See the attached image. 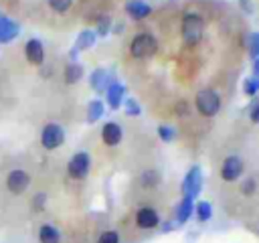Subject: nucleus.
I'll list each match as a JSON object with an SVG mask.
<instances>
[{"mask_svg": "<svg viewBox=\"0 0 259 243\" xmlns=\"http://www.w3.org/2000/svg\"><path fill=\"white\" fill-rule=\"evenodd\" d=\"M204 32V22L196 12H184L182 16V38L188 47H194L200 43Z\"/></svg>", "mask_w": 259, "mask_h": 243, "instance_id": "obj_1", "label": "nucleus"}, {"mask_svg": "<svg viewBox=\"0 0 259 243\" xmlns=\"http://www.w3.org/2000/svg\"><path fill=\"white\" fill-rule=\"evenodd\" d=\"M196 109H198L202 115H206V117L217 115L219 109H221V99H219V95H217L212 89H200V91L196 93Z\"/></svg>", "mask_w": 259, "mask_h": 243, "instance_id": "obj_2", "label": "nucleus"}, {"mask_svg": "<svg viewBox=\"0 0 259 243\" xmlns=\"http://www.w3.org/2000/svg\"><path fill=\"white\" fill-rule=\"evenodd\" d=\"M156 49H158L156 38L152 34H146V32L144 34H138L132 40V45H130V53L136 59H148V57H152L156 53Z\"/></svg>", "mask_w": 259, "mask_h": 243, "instance_id": "obj_3", "label": "nucleus"}, {"mask_svg": "<svg viewBox=\"0 0 259 243\" xmlns=\"http://www.w3.org/2000/svg\"><path fill=\"white\" fill-rule=\"evenodd\" d=\"M89 166H91L89 154H87V152H77V154H73V158L69 160L67 172H69L71 178L81 180V178H85V176L89 174Z\"/></svg>", "mask_w": 259, "mask_h": 243, "instance_id": "obj_4", "label": "nucleus"}, {"mask_svg": "<svg viewBox=\"0 0 259 243\" xmlns=\"http://www.w3.org/2000/svg\"><path fill=\"white\" fill-rule=\"evenodd\" d=\"M200 188H202V170H200V166H192L182 180V194L186 198L194 200V196H198Z\"/></svg>", "mask_w": 259, "mask_h": 243, "instance_id": "obj_5", "label": "nucleus"}, {"mask_svg": "<svg viewBox=\"0 0 259 243\" xmlns=\"http://www.w3.org/2000/svg\"><path fill=\"white\" fill-rule=\"evenodd\" d=\"M65 142V130L59 124H47L40 134V144L47 150H55Z\"/></svg>", "mask_w": 259, "mask_h": 243, "instance_id": "obj_6", "label": "nucleus"}, {"mask_svg": "<svg viewBox=\"0 0 259 243\" xmlns=\"http://www.w3.org/2000/svg\"><path fill=\"white\" fill-rule=\"evenodd\" d=\"M111 83H115V71L113 69H95L91 73V77H89V85L97 93L107 91V87Z\"/></svg>", "mask_w": 259, "mask_h": 243, "instance_id": "obj_7", "label": "nucleus"}, {"mask_svg": "<svg viewBox=\"0 0 259 243\" xmlns=\"http://www.w3.org/2000/svg\"><path fill=\"white\" fill-rule=\"evenodd\" d=\"M243 168H245V164L239 156H227L223 160V166H221V176H223V180L233 182L243 174Z\"/></svg>", "mask_w": 259, "mask_h": 243, "instance_id": "obj_8", "label": "nucleus"}, {"mask_svg": "<svg viewBox=\"0 0 259 243\" xmlns=\"http://www.w3.org/2000/svg\"><path fill=\"white\" fill-rule=\"evenodd\" d=\"M28 184H30V176L24 170H18V168L12 170L8 174V178H6V186H8V190L12 194H22L28 188Z\"/></svg>", "mask_w": 259, "mask_h": 243, "instance_id": "obj_9", "label": "nucleus"}, {"mask_svg": "<svg viewBox=\"0 0 259 243\" xmlns=\"http://www.w3.org/2000/svg\"><path fill=\"white\" fill-rule=\"evenodd\" d=\"M136 223H138V227H142V229H154V227H158L160 217H158V213H156L152 207H142V209L136 213Z\"/></svg>", "mask_w": 259, "mask_h": 243, "instance_id": "obj_10", "label": "nucleus"}, {"mask_svg": "<svg viewBox=\"0 0 259 243\" xmlns=\"http://www.w3.org/2000/svg\"><path fill=\"white\" fill-rule=\"evenodd\" d=\"M24 53H26V59L28 63L32 65H42L45 61V49H42V43L38 38H30L24 47Z\"/></svg>", "mask_w": 259, "mask_h": 243, "instance_id": "obj_11", "label": "nucleus"}, {"mask_svg": "<svg viewBox=\"0 0 259 243\" xmlns=\"http://www.w3.org/2000/svg\"><path fill=\"white\" fill-rule=\"evenodd\" d=\"M101 140L107 146H117L121 142V126L115 124V122H107L101 130Z\"/></svg>", "mask_w": 259, "mask_h": 243, "instance_id": "obj_12", "label": "nucleus"}, {"mask_svg": "<svg viewBox=\"0 0 259 243\" xmlns=\"http://www.w3.org/2000/svg\"><path fill=\"white\" fill-rule=\"evenodd\" d=\"M125 10H127V14L132 18L142 20V18H146L152 12V6L148 2H144V0H127L125 2Z\"/></svg>", "mask_w": 259, "mask_h": 243, "instance_id": "obj_13", "label": "nucleus"}, {"mask_svg": "<svg viewBox=\"0 0 259 243\" xmlns=\"http://www.w3.org/2000/svg\"><path fill=\"white\" fill-rule=\"evenodd\" d=\"M95 38H97L95 30H89V28L81 30V32H79V36H77V40H75V47H73V51H71V59H75L79 51L89 49V47L95 43Z\"/></svg>", "mask_w": 259, "mask_h": 243, "instance_id": "obj_14", "label": "nucleus"}, {"mask_svg": "<svg viewBox=\"0 0 259 243\" xmlns=\"http://www.w3.org/2000/svg\"><path fill=\"white\" fill-rule=\"evenodd\" d=\"M18 36V24L12 22L8 16L0 14V43H10Z\"/></svg>", "mask_w": 259, "mask_h": 243, "instance_id": "obj_15", "label": "nucleus"}, {"mask_svg": "<svg viewBox=\"0 0 259 243\" xmlns=\"http://www.w3.org/2000/svg\"><path fill=\"white\" fill-rule=\"evenodd\" d=\"M123 97H125V87H123L121 83L115 81V83H111V85L107 87V103H109L111 109H117V107L121 105Z\"/></svg>", "mask_w": 259, "mask_h": 243, "instance_id": "obj_16", "label": "nucleus"}, {"mask_svg": "<svg viewBox=\"0 0 259 243\" xmlns=\"http://www.w3.org/2000/svg\"><path fill=\"white\" fill-rule=\"evenodd\" d=\"M192 213H194V202H192V198H186V196H184V198L178 202V207H176V223H178V225L186 223Z\"/></svg>", "mask_w": 259, "mask_h": 243, "instance_id": "obj_17", "label": "nucleus"}, {"mask_svg": "<svg viewBox=\"0 0 259 243\" xmlns=\"http://www.w3.org/2000/svg\"><path fill=\"white\" fill-rule=\"evenodd\" d=\"M38 239H40V243H61V233H59L57 227L45 223L38 229Z\"/></svg>", "mask_w": 259, "mask_h": 243, "instance_id": "obj_18", "label": "nucleus"}, {"mask_svg": "<svg viewBox=\"0 0 259 243\" xmlns=\"http://www.w3.org/2000/svg\"><path fill=\"white\" fill-rule=\"evenodd\" d=\"M103 111H105V105H103L101 99H93V101H89V105H87V122H89V124L97 122V119L103 115Z\"/></svg>", "mask_w": 259, "mask_h": 243, "instance_id": "obj_19", "label": "nucleus"}, {"mask_svg": "<svg viewBox=\"0 0 259 243\" xmlns=\"http://www.w3.org/2000/svg\"><path fill=\"white\" fill-rule=\"evenodd\" d=\"M83 77V65H79V63H71V65H67L65 67V81L67 83H77L79 79Z\"/></svg>", "mask_w": 259, "mask_h": 243, "instance_id": "obj_20", "label": "nucleus"}, {"mask_svg": "<svg viewBox=\"0 0 259 243\" xmlns=\"http://www.w3.org/2000/svg\"><path fill=\"white\" fill-rule=\"evenodd\" d=\"M194 213H196L198 221H208L212 217V207H210L208 200H198L196 207H194Z\"/></svg>", "mask_w": 259, "mask_h": 243, "instance_id": "obj_21", "label": "nucleus"}, {"mask_svg": "<svg viewBox=\"0 0 259 243\" xmlns=\"http://www.w3.org/2000/svg\"><path fill=\"white\" fill-rule=\"evenodd\" d=\"M158 182H160L158 170H146V172L142 174V184H144L146 188H154Z\"/></svg>", "mask_w": 259, "mask_h": 243, "instance_id": "obj_22", "label": "nucleus"}, {"mask_svg": "<svg viewBox=\"0 0 259 243\" xmlns=\"http://www.w3.org/2000/svg\"><path fill=\"white\" fill-rule=\"evenodd\" d=\"M123 105H125V111H127V115H134V117H138L140 113H142V107H140V103L134 99V97H123V101H121Z\"/></svg>", "mask_w": 259, "mask_h": 243, "instance_id": "obj_23", "label": "nucleus"}, {"mask_svg": "<svg viewBox=\"0 0 259 243\" xmlns=\"http://www.w3.org/2000/svg\"><path fill=\"white\" fill-rule=\"evenodd\" d=\"M243 89H245V93H247L249 97H255V93H257V89H259V81H257V77L253 75V77L245 79V81H243Z\"/></svg>", "mask_w": 259, "mask_h": 243, "instance_id": "obj_24", "label": "nucleus"}, {"mask_svg": "<svg viewBox=\"0 0 259 243\" xmlns=\"http://www.w3.org/2000/svg\"><path fill=\"white\" fill-rule=\"evenodd\" d=\"M158 136H160V140H164V142H172V140L176 138V130L170 128V126H160V128H158Z\"/></svg>", "mask_w": 259, "mask_h": 243, "instance_id": "obj_25", "label": "nucleus"}, {"mask_svg": "<svg viewBox=\"0 0 259 243\" xmlns=\"http://www.w3.org/2000/svg\"><path fill=\"white\" fill-rule=\"evenodd\" d=\"M73 0H49V6L55 10V12H67L71 8Z\"/></svg>", "mask_w": 259, "mask_h": 243, "instance_id": "obj_26", "label": "nucleus"}, {"mask_svg": "<svg viewBox=\"0 0 259 243\" xmlns=\"http://www.w3.org/2000/svg\"><path fill=\"white\" fill-rule=\"evenodd\" d=\"M109 28H111V20H109L107 16H101L99 22H97V32H95V34L107 36V34H109Z\"/></svg>", "mask_w": 259, "mask_h": 243, "instance_id": "obj_27", "label": "nucleus"}, {"mask_svg": "<svg viewBox=\"0 0 259 243\" xmlns=\"http://www.w3.org/2000/svg\"><path fill=\"white\" fill-rule=\"evenodd\" d=\"M249 55L253 61H257V55H259V34L257 32H253L249 38Z\"/></svg>", "mask_w": 259, "mask_h": 243, "instance_id": "obj_28", "label": "nucleus"}, {"mask_svg": "<svg viewBox=\"0 0 259 243\" xmlns=\"http://www.w3.org/2000/svg\"><path fill=\"white\" fill-rule=\"evenodd\" d=\"M97 243H119V233L117 231H103L99 235Z\"/></svg>", "mask_w": 259, "mask_h": 243, "instance_id": "obj_29", "label": "nucleus"}, {"mask_svg": "<svg viewBox=\"0 0 259 243\" xmlns=\"http://www.w3.org/2000/svg\"><path fill=\"white\" fill-rule=\"evenodd\" d=\"M255 186H257L255 178H253V176H249V178L243 182V186H241V192H243V194H247V196H251V194L255 192Z\"/></svg>", "mask_w": 259, "mask_h": 243, "instance_id": "obj_30", "label": "nucleus"}, {"mask_svg": "<svg viewBox=\"0 0 259 243\" xmlns=\"http://www.w3.org/2000/svg\"><path fill=\"white\" fill-rule=\"evenodd\" d=\"M45 202H47V194H45V192H38V194L34 196V200H32V207H34L36 211H42V209H45Z\"/></svg>", "mask_w": 259, "mask_h": 243, "instance_id": "obj_31", "label": "nucleus"}, {"mask_svg": "<svg viewBox=\"0 0 259 243\" xmlns=\"http://www.w3.org/2000/svg\"><path fill=\"white\" fill-rule=\"evenodd\" d=\"M249 113H251V122H253V124H257V122H259V103H257V101H253V103H251Z\"/></svg>", "mask_w": 259, "mask_h": 243, "instance_id": "obj_32", "label": "nucleus"}, {"mask_svg": "<svg viewBox=\"0 0 259 243\" xmlns=\"http://www.w3.org/2000/svg\"><path fill=\"white\" fill-rule=\"evenodd\" d=\"M239 6H241L247 14H251V12H253V4H251V0H239Z\"/></svg>", "mask_w": 259, "mask_h": 243, "instance_id": "obj_33", "label": "nucleus"}, {"mask_svg": "<svg viewBox=\"0 0 259 243\" xmlns=\"http://www.w3.org/2000/svg\"><path fill=\"white\" fill-rule=\"evenodd\" d=\"M172 229H174V223H164V225H162V231H164V233H168V231H172Z\"/></svg>", "mask_w": 259, "mask_h": 243, "instance_id": "obj_34", "label": "nucleus"}]
</instances>
